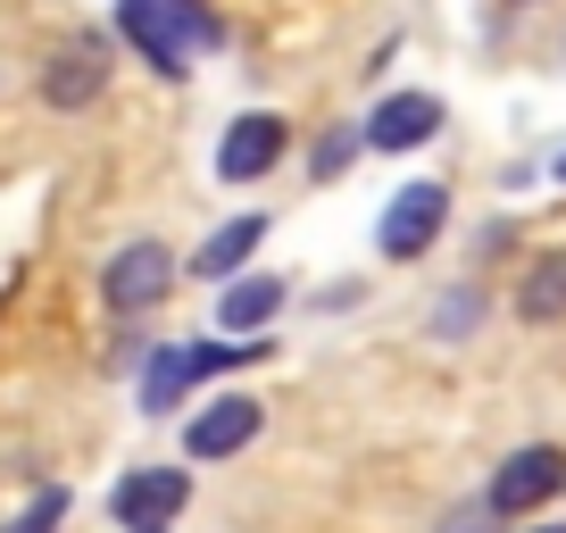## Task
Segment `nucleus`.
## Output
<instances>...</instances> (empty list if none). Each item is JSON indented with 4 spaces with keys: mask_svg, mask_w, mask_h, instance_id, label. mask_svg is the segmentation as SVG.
<instances>
[{
    "mask_svg": "<svg viewBox=\"0 0 566 533\" xmlns=\"http://www.w3.org/2000/svg\"><path fill=\"white\" fill-rule=\"evenodd\" d=\"M358 143H367V134H358ZM358 143H317V176H342V167L358 159Z\"/></svg>",
    "mask_w": 566,
    "mask_h": 533,
    "instance_id": "16",
    "label": "nucleus"
},
{
    "mask_svg": "<svg viewBox=\"0 0 566 533\" xmlns=\"http://www.w3.org/2000/svg\"><path fill=\"white\" fill-rule=\"evenodd\" d=\"M117 25L159 75H184L192 42H217V18L200 9V0H117Z\"/></svg>",
    "mask_w": 566,
    "mask_h": 533,
    "instance_id": "1",
    "label": "nucleus"
},
{
    "mask_svg": "<svg viewBox=\"0 0 566 533\" xmlns=\"http://www.w3.org/2000/svg\"><path fill=\"white\" fill-rule=\"evenodd\" d=\"M558 176H566V159H558Z\"/></svg>",
    "mask_w": 566,
    "mask_h": 533,
    "instance_id": "19",
    "label": "nucleus"
},
{
    "mask_svg": "<svg viewBox=\"0 0 566 533\" xmlns=\"http://www.w3.org/2000/svg\"><path fill=\"white\" fill-rule=\"evenodd\" d=\"M184 500H192V475H184V467H134V475L108 492V509H117L125 533H159Z\"/></svg>",
    "mask_w": 566,
    "mask_h": 533,
    "instance_id": "3",
    "label": "nucleus"
},
{
    "mask_svg": "<svg viewBox=\"0 0 566 533\" xmlns=\"http://www.w3.org/2000/svg\"><path fill=\"white\" fill-rule=\"evenodd\" d=\"M283 150H292V125H283V117H266V108H259V117H233L226 143H217V176H226V184H259Z\"/></svg>",
    "mask_w": 566,
    "mask_h": 533,
    "instance_id": "5",
    "label": "nucleus"
},
{
    "mask_svg": "<svg viewBox=\"0 0 566 533\" xmlns=\"http://www.w3.org/2000/svg\"><path fill=\"white\" fill-rule=\"evenodd\" d=\"M533 533H566V525H533Z\"/></svg>",
    "mask_w": 566,
    "mask_h": 533,
    "instance_id": "18",
    "label": "nucleus"
},
{
    "mask_svg": "<svg viewBox=\"0 0 566 533\" xmlns=\"http://www.w3.org/2000/svg\"><path fill=\"white\" fill-rule=\"evenodd\" d=\"M101 284H108V309H125V317H134V309H159L167 292H176V250L167 242H125Z\"/></svg>",
    "mask_w": 566,
    "mask_h": 533,
    "instance_id": "2",
    "label": "nucleus"
},
{
    "mask_svg": "<svg viewBox=\"0 0 566 533\" xmlns=\"http://www.w3.org/2000/svg\"><path fill=\"white\" fill-rule=\"evenodd\" d=\"M217 367H226V351H217V342H176V351H159V358H150V375H142V409L167 417L184 391H192L200 375H217Z\"/></svg>",
    "mask_w": 566,
    "mask_h": 533,
    "instance_id": "7",
    "label": "nucleus"
},
{
    "mask_svg": "<svg viewBox=\"0 0 566 533\" xmlns=\"http://www.w3.org/2000/svg\"><path fill=\"white\" fill-rule=\"evenodd\" d=\"M442 217H450V192H442V184H408V192H391L384 226H375L384 259H424V250H433V233H442Z\"/></svg>",
    "mask_w": 566,
    "mask_h": 533,
    "instance_id": "4",
    "label": "nucleus"
},
{
    "mask_svg": "<svg viewBox=\"0 0 566 533\" xmlns=\"http://www.w3.org/2000/svg\"><path fill=\"white\" fill-rule=\"evenodd\" d=\"M159 533H167V525H159Z\"/></svg>",
    "mask_w": 566,
    "mask_h": 533,
    "instance_id": "20",
    "label": "nucleus"
},
{
    "mask_svg": "<svg viewBox=\"0 0 566 533\" xmlns=\"http://www.w3.org/2000/svg\"><path fill=\"white\" fill-rule=\"evenodd\" d=\"M101 84H108V51H101V42H75V51H59L51 67H42V101H51V108L101 101Z\"/></svg>",
    "mask_w": 566,
    "mask_h": 533,
    "instance_id": "10",
    "label": "nucleus"
},
{
    "mask_svg": "<svg viewBox=\"0 0 566 533\" xmlns=\"http://www.w3.org/2000/svg\"><path fill=\"white\" fill-rule=\"evenodd\" d=\"M259 242H266V217H233V226H217L209 242L192 250V275L233 284V275H242V259H259Z\"/></svg>",
    "mask_w": 566,
    "mask_h": 533,
    "instance_id": "11",
    "label": "nucleus"
},
{
    "mask_svg": "<svg viewBox=\"0 0 566 533\" xmlns=\"http://www.w3.org/2000/svg\"><path fill=\"white\" fill-rule=\"evenodd\" d=\"M558 483H566V459H558L549 442H533V450H516V459L492 475V509H500V516H525V509H542Z\"/></svg>",
    "mask_w": 566,
    "mask_h": 533,
    "instance_id": "6",
    "label": "nucleus"
},
{
    "mask_svg": "<svg viewBox=\"0 0 566 533\" xmlns=\"http://www.w3.org/2000/svg\"><path fill=\"white\" fill-rule=\"evenodd\" d=\"M250 433H259V400H250V391H226V400H209V409L192 417L184 450H192V459H233Z\"/></svg>",
    "mask_w": 566,
    "mask_h": 533,
    "instance_id": "9",
    "label": "nucleus"
},
{
    "mask_svg": "<svg viewBox=\"0 0 566 533\" xmlns=\"http://www.w3.org/2000/svg\"><path fill=\"white\" fill-rule=\"evenodd\" d=\"M59 516H67V492H34L0 533H59Z\"/></svg>",
    "mask_w": 566,
    "mask_h": 533,
    "instance_id": "14",
    "label": "nucleus"
},
{
    "mask_svg": "<svg viewBox=\"0 0 566 533\" xmlns=\"http://www.w3.org/2000/svg\"><path fill=\"white\" fill-rule=\"evenodd\" d=\"M516 309H525L533 325H549V317H566V259H542L525 275V292H516Z\"/></svg>",
    "mask_w": 566,
    "mask_h": 533,
    "instance_id": "13",
    "label": "nucleus"
},
{
    "mask_svg": "<svg viewBox=\"0 0 566 533\" xmlns=\"http://www.w3.org/2000/svg\"><path fill=\"white\" fill-rule=\"evenodd\" d=\"M433 134H442V101L433 92H391L367 117V150H424Z\"/></svg>",
    "mask_w": 566,
    "mask_h": 533,
    "instance_id": "8",
    "label": "nucleus"
},
{
    "mask_svg": "<svg viewBox=\"0 0 566 533\" xmlns=\"http://www.w3.org/2000/svg\"><path fill=\"white\" fill-rule=\"evenodd\" d=\"M483 516H500V509H492V500H483V509H467V516H450V525H442V533H483Z\"/></svg>",
    "mask_w": 566,
    "mask_h": 533,
    "instance_id": "17",
    "label": "nucleus"
},
{
    "mask_svg": "<svg viewBox=\"0 0 566 533\" xmlns=\"http://www.w3.org/2000/svg\"><path fill=\"white\" fill-rule=\"evenodd\" d=\"M475 317H483V292H450V301L433 309V334H442V342H459Z\"/></svg>",
    "mask_w": 566,
    "mask_h": 533,
    "instance_id": "15",
    "label": "nucleus"
},
{
    "mask_svg": "<svg viewBox=\"0 0 566 533\" xmlns=\"http://www.w3.org/2000/svg\"><path fill=\"white\" fill-rule=\"evenodd\" d=\"M275 309H283V284H275V275H242V284H226L217 325H226V334H250V325H266Z\"/></svg>",
    "mask_w": 566,
    "mask_h": 533,
    "instance_id": "12",
    "label": "nucleus"
}]
</instances>
